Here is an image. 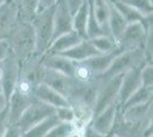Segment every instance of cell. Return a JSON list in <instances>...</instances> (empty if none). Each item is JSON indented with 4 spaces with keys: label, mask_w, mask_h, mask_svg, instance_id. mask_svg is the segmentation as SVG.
Segmentation results:
<instances>
[{
    "label": "cell",
    "mask_w": 153,
    "mask_h": 137,
    "mask_svg": "<svg viewBox=\"0 0 153 137\" xmlns=\"http://www.w3.org/2000/svg\"><path fill=\"white\" fill-rule=\"evenodd\" d=\"M82 39L78 33L72 30L71 32L65 33L63 36L58 37L56 39L51 42V47L48 48V50L45 54H49V55H57L61 53L65 52V50H69L70 48L74 47L76 45H78Z\"/></svg>",
    "instance_id": "ac0fdd59"
},
{
    "label": "cell",
    "mask_w": 153,
    "mask_h": 137,
    "mask_svg": "<svg viewBox=\"0 0 153 137\" xmlns=\"http://www.w3.org/2000/svg\"><path fill=\"white\" fill-rule=\"evenodd\" d=\"M10 45L8 39L0 40V63H2L10 55Z\"/></svg>",
    "instance_id": "d6a6232c"
},
{
    "label": "cell",
    "mask_w": 153,
    "mask_h": 137,
    "mask_svg": "<svg viewBox=\"0 0 153 137\" xmlns=\"http://www.w3.org/2000/svg\"><path fill=\"white\" fill-rule=\"evenodd\" d=\"M36 99L34 96H27L14 90L12 96L8 99V124L9 126H15L16 122L22 117L26 109L31 105V103Z\"/></svg>",
    "instance_id": "8fae6325"
},
{
    "label": "cell",
    "mask_w": 153,
    "mask_h": 137,
    "mask_svg": "<svg viewBox=\"0 0 153 137\" xmlns=\"http://www.w3.org/2000/svg\"><path fill=\"white\" fill-rule=\"evenodd\" d=\"M58 124H61V121L58 120L56 114H54V116L46 118L45 120L40 121L34 127H32L31 129L24 133L21 137H45L46 134L51 130V128L57 126Z\"/></svg>",
    "instance_id": "603a6c76"
},
{
    "label": "cell",
    "mask_w": 153,
    "mask_h": 137,
    "mask_svg": "<svg viewBox=\"0 0 153 137\" xmlns=\"http://www.w3.org/2000/svg\"><path fill=\"white\" fill-rule=\"evenodd\" d=\"M1 65H2V80H1L0 86H1L2 94L6 97L7 103H8V99L14 93L16 88V84L19 81L21 64L10 54L7 57V59H5L1 63Z\"/></svg>",
    "instance_id": "8992f818"
},
{
    "label": "cell",
    "mask_w": 153,
    "mask_h": 137,
    "mask_svg": "<svg viewBox=\"0 0 153 137\" xmlns=\"http://www.w3.org/2000/svg\"><path fill=\"white\" fill-rule=\"evenodd\" d=\"M8 127L9 124H8V104H7L5 109L0 111V137H4Z\"/></svg>",
    "instance_id": "1f68e13d"
},
{
    "label": "cell",
    "mask_w": 153,
    "mask_h": 137,
    "mask_svg": "<svg viewBox=\"0 0 153 137\" xmlns=\"http://www.w3.org/2000/svg\"><path fill=\"white\" fill-rule=\"evenodd\" d=\"M76 124L70 122H61L46 134L45 137H70L74 131H76Z\"/></svg>",
    "instance_id": "83f0119b"
},
{
    "label": "cell",
    "mask_w": 153,
    "mask_h": 137,
    "mask_svg": "<svg viewBox=\"0 0 153 137\" xmlns=\"http://www.w3.org/2000/svg\"><path fill=\"white\" fill-rule=\"evenodd\" d=\"M5 1H6V0H0V6H1V5H2Z\"/></svg>",
    "instance_id": "74e56055"
},
{
    "label": "cell",
    "mask_w": 153,
    "mask_h": 137,
    "mask_svg": "<svg viewBox=\"0 0 153 137\" xmlns=\"http://www.w3.org/2000/svg\"><path fill=\"white\" fill-rule=\"evenodd\" d=\"M83 1H85V0H66L69 9H70V13L72 16L76 13V10L80 8V6L83 4Z\"/></svg>",
    "instance_id": "e575fe53"
},
{
    "label": "cell",
    "mask_w": 153,
    "mask_h": 137,
    "mask_svg": "<svg viewBox=\"0 0 153 137\" xmlns=\"http://www.w3.org/2000/svg\"><path fill=\"white\" fill-rule=\"evenodd\" d=\"M10 53L19 64L33 57L36 48V36L31 23H19L8 38Z\"/></svg>",
    "instance_id": "7a4b0ae2"
},
{
    "label": "cell",
    "mask_w": 153,
    "mask_h": 137,
    "mask_svg": "<svg viewBox=\"0 0 153 137\" xmlns=\"http://www.w3.org/2000/svg\"><path fill=\"white\" fill-rule=\"evenodd\" d=\"M38 0H17V16L19 23H31L37 16Z\"/></svg>",
    "instance_id": "7402d4cb"
},
{
    "label": "cell",
    "mask_w": 153,
    "mask_h": 137,
    "mask_svg": "<svg viewBox=\"0 0 153 137\" xmlns=\"http://www.w3.org/2000/svg\"><path fill=\"white\" fill-rule=\"evenodd\" d=\"M101 53L97 52L95 49V47L90 44V41L88 39L81 40L78 45H76L74 47L70 48L69 50H65V52L57 54L59 56H63L65 59H70L72 62H83L86 59H91L94 56L100 55Z\"/></svg>",
    "instance_id": "e0dca14e"
},
{
    "label": "cell",
    "mask_w": 153,
    "mask_h": 137,
    "mask_svg": "<svg viewBox=\"0 0 153 137\" xmlns=\"http://www.w3.org/2000/svg\"><path fill=\"white\" fill-rule=\"evenodd\" d=\"M87 20H88V2L83 1L80 8L72 17V26L82 39H87Z\"/></svg>",
    "instance_id": "44dd1931"
},
{
    "label": "cell",
    "mask_w": 153,
    "mask_h": 137,
    "mask_svg": "<svg viewBox=\"0 0 153 137\" xmlns=\"http://www.w3.org/2000/svg\"><path fill=\"white\" fill-rule=\"evenodd\" d=\"M59 0H38V9H37V14L45 10L47 8L55 6Z\"/></svg>",
    "instance_id": "836d02e7"
},
{
    "label": "cell",
    "mask_w": 153,
    "mask_h": 137,
    "mask_svg": "<svg viewBox=\"0 0 153 137\" xmlns=\"http://www.w3.org/2000/svg\"><path fill=\"white\" fill-rule=\"evenodd\" d=\"M144 65L136 66L130 70H128L122 78L121 87H120V91L117 98L115 104L118 105V107L120 109L122 105L125 104V102L128 98L130 97L131 94H134L142 86V81H140V70Z\"/></svg>",
    "instance_id": "9c48e42d"
},
{
    "label": "cell",
    "mask_w": 153,
    "mask_h": 137,
    "mask_svg": "<svg viewBox=\"0 0 153 137\" xmlns=\"http://www.w3.org/2000/svg\"><path fill=\"white\" fill-rule=\"evenodd\" d=\"M149 32L145 31V29L140 23L127 24L125 31L122 32L121 37L117 41V44L118 46L125 48L126 50H130L135 48H144Z\"/></svg>",
    "instance_id": "ba28073f"
},
{
    "label": "cell",
    "mask_w": 153,
    "mask_h": 137,
    "mask_svg": "<svg viewBox=\"0 0 153 137\" xmlns=\"http://www.w3.org/2000/svg\"><path fill=\"white\" fill-rule=\"evenodd\" d=\"M4 137H21V133H19L16 126H9L7 128Z\"/></svg>",
    "instance_id": "d590c367"
},
{
    "label": "cell",
    "mask_w": 153,
    "mask_h": 137,
    "mask_svg": "<svg viewBox=\"0 0 153 137\" xmlns=\"http://www.w3.org/2000/svg\"><path fill=\"white\" fill-rule=\"evenodd\" d=\"M93 7L97 23L110 32L108 25V0H93Z\"/></svg>",
    "instance_id": "484cf974"
},
{
    "label": "cell",
    "mask_w": 153,
    "mask_h": 137,
    "mask_svg": "<svg viewBox=\"0 0 153 137\" xmlns=\"http://www.w3.org/2000/svg\"><path fill=\"white\" fill-rule=\"evenodd\" d=\"M56 114V109L51 105L46 104L44 102H40L37 98L31 103V105L26 109L19 120L16 122V127L21 133V136L26 133L32 127H34L40 121L45 120L46 118L51 117Z\"/></svg>",
    "instance_id": "277c9868"
},
{
    "label": "cell",
    "mask_w": 153,
    "mask_h": 137,
    "mask_svg": "<svg viewBox=\"0 0 153 137\" xmlns=\"http://www.w3.org/2000/svg\"><path fill=\"white\" fill-rule=\"evenodd\" d=\"M100 137H108V136H100Z\"/></svg>",
    "instance_id": "60d3db41"
},
{
    "label": "cell",
    "mask_w": 153,
    "mask_h": 137,
    "mask_svg": "<svg viewBox=\"0 0 153 137\" xmlns=\"http://www.w3.org/2000/svg\"><path fill=\"white\" fill-rule=\"evenodd\" d=\"M117 112H118V105H110L108 109H105L104 111L90 120L89 126L91 127V129L95 130L101 136H108L113 128Z\"/></svg>",
    "instance_id": "7c38bea8"
},
{
    "label": "cell",
    "mask_w": 153,
    "mask_h": 137,
    "mask_svg": "<svg viewBox=\"0 0 153 137\" xmlns=\"http://www.w3.org/2000/svg\"><path fill=\"white\" fill-rule=\"evenodd\" d=\"M56 5L38 13L31 22L34 36H36V48L33 54L34 59H39L40 56H42L48 50V48L51 47L53 42L54 14H55Z\"/></svg>",
    "instance_id": "6da1fadb"
},
{
    "label": "cell",
    "mask_w": 153,
    "mask_h": 137,
    "mask_svg": "<svg viewBox=\"0 0 153 137\" xmlns=\"http://www.w3.org/2000/svg\"><path fill=\"white\" fill-rule=\"evenodd\" d=\"M140 81L142 86L152 88L153 86V67L152 64H146L140 70Z\"/></svg>",
    "instance_id": "4dcf8cb0"
},
{
    "label": "cell",
    "mask_w": 153,
    "mask_h": 137,
    "mask_svg": "<svg viewBox=\"0 0 153 137\" xmlns=\"http://www.w3.org/2000/svg\"><path fill=\"white\" fill-rule=\"evenodd\" d=\"M17 23V0H6L0 6V40L8 39Z\"/></svg>",
    "instance_id": "52a82bcc"
},
{
    "label": "cell",
    "mask_w": 153,
    "mask_h": 137,
    "mask_svg": "<svg viewBox=\"0 0 153 137\" xmlns=\"http://www.w3.org/2000/svg\"><path fill=\"white\" fill-rule=\"evenodd\" d=\"M150 101H152V88L140 86L134 94L130 95V97L125 102V104L122 105L119 110L122 112V111H125L126 109L131 107V106L144 104V103H147V102H150Z\"/></svg>",
    "instance_id": "cb8c5ba5"
},
{
    "label": "cell",
    "mask_w": 153,
    "mask_h": 137,
    "mask_svg": "<svg viewBox=\"0 0 153 137\" xmlns=\"http://www.w3.org/2000/svg\"><path fill=\"white\" fill-rule=\"evenodd\" d=\"M123 52H126V49L120 47V46H118L114 50L106 53V54H100L97 56H94L91 59L83 61V63L87 65V67L93 73V76L96 78V77L101 76L102 73H104V72L106 71L108 69V66L111 65V63L113 62V59L118 55L122 54Z\"/></svg>",
    "instance_id": "9a60e30c"
},
{
    "label": "cell",
    "mask_w": 153,
    "mask_h": 137,
    "mask_svg": "<svg viewBox=\"0 0 153 137\" xmlns=\"http://www.w3.org/2000/svg\"><path fill=\"white\" fill-rule=\"evenodd\" d=\"M33 96L37 98L38 101L44 102V103L51 105V106L55 107V109L71 106L69 101L64 96H62L59 93H57L54 89H51V87L44 85V84H39L38 86L34 87Z\"/></svg>",
    "instance_id": "2e32d148"
},
{
    "label": "cell",
    "mask_w": 153,
    "mask_h": 137,
    "mask_svg": "<svg viewBox=\"0 0 153 137\" xmlns=\"http://www.w3.org/2000/svg\"><path fill=\"white\" fill-rule=\"evenodd\" d=\"M146 64L147 63L145 62L144 55H143V48H135V49L126 50L120 55H118L111 63V65L108 66V70L101 76L96 77L95 79L97 81L102 82L110 78H113L115 76L123 74L133 67L146 65Z\"/></svg>",
    "instance_id": "3957f363"
},
{
    "label": "cell",
    "mask_w": 153,
    "mask_h": 137,
    "mask_svg": "<svg viewBox=\"0 0 153 137\" xmlns=\"http://www.w3.org/2000/svg\"><path fill=\"white\" fill-rule=\"evenodd\" d=\"M6 105H7L6 97L4 96V94H2V93H0V111H1V110H4Z\"/></svg>",
    "instance_id": "8d00e7d4"
},
{
    "label": "cell",
    "mask_w": 153,
    "mask_h": 137,
    "mask_svg": "<svg viewBox=\"0 0 153 137\" xmlns=\"http://www.w3.org/2000/svg\"><path fill=\"white\" fill-rule=\"evenodd\" d=\"M123 74L115 76L113 78H110L105 81L100 82L97 96H96V102L94 105V109H93V118L96 117L97 114H100L105 109H108L110 105L115 104L119 91H120Z\"/></svg>",
    "instance_id": "5b68a950"
},
{
    "label": "cell",
    "mask_w": 153,
    "mask_h": 137,
    "mask_svg": "<svg viewBox=\"0 0 153 137\" xmlns=\"http://www.w3.org/2000/svg\"><path fill=\"white\" fill-rule=\"evenodd\" d=\"M108 137H117V136H114V135H108Z\"/></svg>",
    "instance_id": "f35d334b"
},
{
    "label": "cell",
    "mask_w": 153,
    "mask_h": 137,
    "mask_svg": "<svg viewBox=\"0 0 153 137\" xmlns=\"http://www.w3.org/2000/svg\"><path fill=\"white\" fill-rule=\"evenodd\" d=\"M56 117L61 122H70V124L76 122V112L71 106L56 109Z\"/></svg>",
    "instance_id": "f546056e"
},
{
    "label": "cell",
    "mask_w": 153,
    "mask_h": 137,
    "mask_svg": "<svg viewBox=\"0 0 153 137\" xmlns=\"http://www.w3.org/2000/svg\"><path fill=\"white\" fill-rule=\"evenodd\" d=\"M108 30H110V36L114 40L115 42L121 37L122 32L125 31L127 22L122 17L120 13L115 9V7L108 1Z\"/></svg>",
    "instance_id": "d6986e66"
},
{
    "label": "cell",
    "mask_w": 153,
    "mask_h": 137,
    "mask_svg": "<svg viewBox=\"0 0 153 137\" xmlns=\"http://www.w3.org/2000/svg\"><path fill=\"white\" fill-rule=\"evenodd\" d=\"M113 6L115 7V9L120 13L122 17L125 19V21L127 22V24H131V23H140L144 20L145 16H143L140 13H138L137 10H135L134 8L127 6L125 4H122L120 0H108Z\"/></svg>",
    "instance_id": "d4e9b609"
},
{
    "label": "cell",
    "mask_w": 153,
    "mask_h": 137,
    "mask_svg": "<svg viewBox=\"0 0 153 137\" xmlns=\"http://www.w3.org/2000/svg\"><path fill=\"white\" fill-rule=\"evenodd\" d=\"M72 15L68 6L66 0H59L55 8L54 14V33H53V41L63 36L65 33H69L73 30L72 26Z\"/></svg>",
    "instance_id": "30bf717a"
},
{
    "label": "cell",
    "mask_w": 153,
    "mask_h": 137,
    "mask_svg": "<svg viewBox=\"0 0 153 137\" xmlns=\"http://www.w3.org/2000/svg\"><path fill=\"white\" fill-rule=\"evenodd\" d=\"M41 84L51 87V89L56 90L68 99L69 93H70V89L72 87V84H73V78H70V77L62 74L59 72L53 71V70L45 67Z\"/></svg>",
    "instance_id": "4fadbf2b"
},
{
    "label": "cell",
    "mask_w": 153,
    "mask_h": 137,
    "mask_svg": "<svg viewBox=\"0 0 153 137\" xmlns=\"http://www.w3.org/2000/svg\"><path fill=\"white\" fill-rule=\"evenodd\" d=\"M38 59L39 62L41 63V65L46 67V69L59 72V73L65 74V76H68L70 78H73V76H74L76 62H72V61L65 59L63 56L44 54Z\"/></svg>",
    "instance_id": "5bb4252c"
},
{
    "label": "cell",
    "mask_w": 153,
    "mask_h": 137,
    "mask_svg": "<svg viewBox=\"0 0 153 137\" xmlns=\"http://www.w3.org/2000/svg\"><path fill=\"white\" fill-rule=\"evenodd\" d=\"M0 93H2V90H1V87H0Z\"/></svg>",
    "instance_id": "ab89813d"
},
{
    "label": "cell",
    "mask_w": 153,
    "mask_h": 137,
    "mask_svg": "<svg viewBox=\"0 0 153 137\" xmlns=\"http://www.w3.org/2000/svg\"><path fill=\"white\" fill-rule=\"evenodd\" d=\"M88 40L90 41V44L95 47L96 50L100 52L101 54L112 52L118 47V44L108 36H102V37H97V38Z\"/></svg>",
    "instance_id": "4316f807"
},
{
    "label": "cell",
    "mask_w": 153,
    "mask_h": 137,
    "mask_svg": "<svg viewBox=\"0 0 153 137\" xmlns=\"http://www.w3.org/2000/svg\"><path fill=\"white\" fill-rule=\"evenodd\" d=\"M151 110H152V101L126 109L125 111H122V117L130 124H140L142 120L150 114Z\"/></svg>",
    "instance_id": "ffe728a7"
},
{
    "label": "cell",
    "mask_w": 153,
    "mask_h": 137,
    "mask_svg": "<svg viewBox=\"0 0 153 137\" xmlns=\"http://www.w3.org/2000/svg\"><path fill=\"white\" fill-rule=\"evenodd\" d=\"M122 4L134 8L143 16H150L152 15L153 6L152 0H120Z\"/></svg>",
    "instance_id": "f1b7e54d"
}]
</instances>
